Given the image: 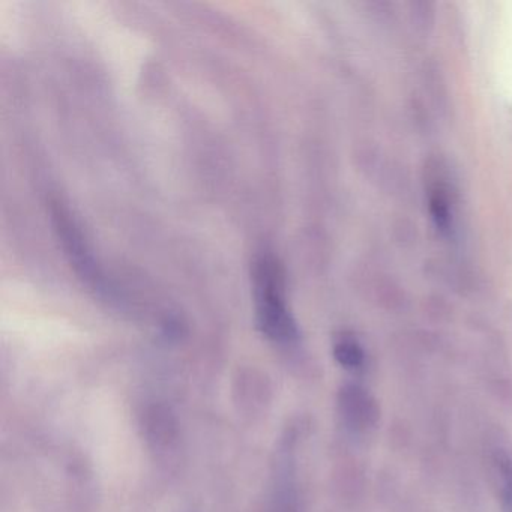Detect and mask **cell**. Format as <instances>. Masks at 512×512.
Returning <instances> with one entry per match:
<instances>
[{
    "label": "cell",
    "mask_w": 512,
    "mask_h": 512,
    "mask_svg": "<svg viewBox=\"0 0 512 512\" xmlns=\"http://www.w3.org/2000/svg\"><path fill=\"white\" fill-rule=\"evenodd\" d=\"M286 275L278 257L265 251L253 265L254 301L260 331L275 343L298 340V326L286 301Z\"/></svg>",
    "instance_id": "1"
},
{
    "label": "cell",
    "mask_w": 512,
    "mask_h": 512,
    "mask_svg": "<svg viewBox=\"0 0 512 512\" xmlns=\"http://www.w3.org/2000/svg\"><path fill=\"white\" fill-rule=\"evenodd\" d=\"M50 215H52L53 224H55V230L61 239L65 254L79 277L83 278L86 283H92L95 286L103 283V275L98 268V263L95 262L94 254L67 206L61 200H52Z\"/></svg>",
    "instance_id": "2"
},
{
    "label": "cell",
    "mask_w": 512,
    "mask_h": 512,
    "mask_svg": "<svg viewBox=\"0 0 512 512\" xmlns=\"http://www.w3.org/2000/svg\"><path fill=\"white\" fill-rule=\"evenodd\" d=\"M340 406L346 421L358 430L371 427L379 418L376 401L359 386L350 385L343 389Z\"/></svg>",
    "instance_id": "3"
},
{
    "label": "cell",
    "mask_w": 512,
    "mask_h": 512,
    "mask_svg": "<svg viewBox=\"0 0 512 512\" xmlns=\"http://www.w3.org/2000/svg\"><path fill=\"white\" fill-rule=\"evenodd\" d=\"M494 470L499 479L500 497L505 512H512V454L506 449H497L493 458Z\"/></svg>",
    "instance_id": "4"
},
{
    "label": "cell",
    "mask_w": 512,
    "mask_h": 512,
    "mask_svg": "<svg viewBox=\"0 0 512 512\" xmlns=\"http://www.w3.org/2000/svg\"><path fill=\"white\" fill-rule=\"evenodd\" d=\"M334 356L347 370H359L364 365V350L355 338L347 335L335 341Z\"/></svg>",
    "instance_id": "5"
}]
</instances>
